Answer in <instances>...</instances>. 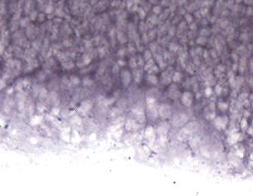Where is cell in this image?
Here are the masks:
<instances>
[{"label": "cell", "instance_id": "6da1fadb", "mask_svg": "<svg viewBox=\"0 0 253 196\" xmlns=\"http://www.w3.org/2000/svg\"><path fill=\"white\" fill-rule=\"evenodd\" d=\"M158 107L156 100L154 98H147V117L151 121H155L158 118Z\"/></svg>", "mask_w": 253, "mask_h": 196}, {"label": "cell", "instance_id": "7a4b0ae2", "mask_svg": "<svg viewBox=\"0 0 253 196\" xmlns=\"http://www.w3.org/2000/svg\"><path fill=\"white\" fill-rule=\"evenodd\" d=\"M158 115L164 120H166L168 119V118H170V115H172L170 106L165 104H161L160 106L158 107Z\"/></svg>", "mask_w": 253, "mask_h": 196}, {"label": "cell", "instance_id": "3957f363", "mask_svg": "<svg viewBox=\"0 0 253 196\" xmlns=\"http://www.w3.org/2000/svg\"><path fill=\"white\" fill-rule=\"evenodd\" d=\"M214 125L218 130L221 131L224 130L229 123V118L226 115H222V116H218L214 118Z\"/></svg>", "mask_w": 253, "mask_h": 196}, {"label": "cell", "instance_id": "277c9868", "mask_svg": "<svg viewBox=\"0 0 253 196\" xmlns=\"http://www.w3.org/2000/svg\"><path fill=\"white\" fill-rule=\"evenodd\" d=\"M188 121V117L184 113H179L174 115L172 119V122L175 126L181 127L184 125Z\"/></svg>", "mask_w": 253, "mask_h": 196}, {"label": "cell", "instance_id": "5b68a950", "mask_svg": "<svg viewBox=\"0 0 253 196\" xmlns=\"http://www.w3.org/2000/svg\"><path fill=\"white\" fill-rule=\"evenodd\" d=\"M203 114H204V117L207 120H213L216 117L214 104H209L203 110Z\"/></svg>", "mask_w": 253, "mask_h": 196}, {"label": "cell", "instance_id": "8992f818", "mask_svg": "<svg viewBox=\"0 0 253 196\" xmlns=\"http://www.w3.org/2000/svg\"><path fill=\"white\" fill-rule=\"evenodd\" d=\"M169 129H170V124L166 121H164V122L160 123L158 125L156 131L158 135H159L160 136H166Z\"/></svg>", "mask_w": 253, "mask_h": 196}, {"label": "cell", "instance_id": "52a82bcc", "mask_svg": "<svg viewBox=\"0 0 253 196\" xmlns=\"http://www.w3.org/2000/svg\"><path fill=\"white\" fill-rule=\"evenodd\" d=\"M133 114L135 120L138 121V123H144L146 121V116L144 115V111L140 109H133Z\"/></svg>", "mask_w": 253, "mask_h": 196}, {"label": "cell", "instance_id": "ba28073f", "mask_svg": "<svg viewBox=\"0 0 253 196\" xmlns=\"http://www.w3.org/2000/svg\"><path fill=\"white\" fill-rule=\"evenodd\" d=\"M193 96L191 93L186 92L182 94L181 96V103L186 107H190L193 104Z\"/></svg>", "mask_w": 253, "mask_h": 196}, {"label": "cell", "instance_id": "9c48e42d", "mask_svg": "<svg viewBox=\"0 0 253 196\" xmlns=\"http://www.w3.org/2000/svg\"><path fill=\"white\" fill-rule=\"evenodd\" d=\"M125 126H126L127 130H128V131H131V130L136 131L141 127V125H140L138 121L135 120H127Z\"/></svg>", "mask_w": 253, "mask_h": 196}, {"label": "cell", "instance_id": "30bf717a", "mask_svg": "<svg viewBox=\"0 0 253 196\" xmlns=\"http://www.w3.org/2000/svg\"><path fill=\"white\" fill-rule=\"evenodd\" d=\"M145 137L150 142H153L155 139V131L152 126H148L145 130Z\"/></svg>", "mask_w": 253, "mask_h": 196}, {"label": "cell", "instance_id": "8fae6325", "mask_svg": "<svg viewBox=\"0 0 253 196\" xmlns=\"http://www.w3.org/2000/svg\"><path fill=\"white\" fill-rule=\"evenodd\" d=\"M239 138H240V133L238 132L232 133L231 135H229V138H228V142H229L230 145H234V144H235L238 142Z\"/></svg>", "mask_w": 253, "mask_h": 196}, {"label": "cell", "instance_id": "7c38bea8", "mask_svg": "<svg viewBox=\"0 0 253 196\" xmlns=\"http://www.w3.org/2000/svg\"><path fill=\"white\" fill-rule=\"evenodd\" d=\"M122 82L125 86H127L129 83V82H130V75H129L128 72H124L122 73Z\"/></svg>", "mask_w": 253, "mask_h": 196}, {"label": "cell", "instance_id": "4fadbf2b", "mask_svg": "<svg viewBox=\"0 0 253 196\" xmlns=\"http://www.w3.org/2000/svg\"><path fill=\"white\" fill-rule=\"evenodd\" d=\"M218 108L219 109V110L224 112L229 109V104H228L227 103H224V102H219L218 104Z\"/></svg>", "mask_w": 253, "mask_h": 196}, {"label": "cell", "instance_id": "5bb4252c", "mask_svg": "<svg viewBox=\"0 0 253 196\" xmlns=\"http://www.w3.org/2000/svg\"><path fill=\"white\" fill-rule=\"evenodd\" d=\"M236 154H237V156H238V157H244V154H245L244 149H243V148H241V149H238L236 151Z\"/></svg>", "mask_w": 253, "mask_h": 196}, {"label": "cell", "instance_id": "9a60e30c", "mask_svg": "<svg viewBox=\"0 0 253 196\" xmlns=\"http://www.w3.org/2000/svg\"><path fill=\"white\" fill-rule=\"evenodd\" d=\"M180 79H181V75H180V73H175V76H174V80H175V82H180Z\"/></svg>", "mask_w": 253, "mask_h": 196}, {"label": "cell", "instance_id": "2e32d148", "mask_svg": "<svg viewBox=\"0 0 253 196\" xmlns=\"http://www.w3.org/2000/svg\"><path fill=\"white\" fill-rule=\"evenodd\" d=\"M205 94H206V96H210L211 94H212V89L210 88V87H208V88L206 89V91H205Z\"/></svg>", "mask_w": 253, "mask_h": 196}, {"label": "cell", "instance_id": "e0dca14e", "mask_svg": "<svg viewBox=\"0 0 253 196\" xmlns=\"http://www.w3.org/2000/svg\"><path fill=\"white\" fill-rule=\"evenodd\" d=\"M246 125H247V121H246V119L242 120V121H241V127L245 129V128L246 127Z\"/></svg>", "mask_w": 253, "mask_h": 196}, {"label": "cell", "instance_id": "ac0fdd59", "mask_svg": "<svg viewBox=\"0 0 253 196\" xmlns=\"http://www.w3.org/2000/svg\"><path fill=\"white\" fill-rule=\"evenodd\" d=\"M215 90H216V92H217V94H218V95H219L220 94V93H221V88H220V87H217L216 88H215Z\"/></svg>", "mask_w": 253, "mask_h": 196}, {"label": "cell", "instance_id": "d6986e66", "mask_svg": "<svg viewBox=\"0 0 253 196\" xmlns=\"http://www.w3.org/2000/svg\"><path fill=\"white\" fill-rule=\"evenodd\" d=\"M249 114H250V113H249L248 111H246V115H245V116H246V117L249 116Z\"/></svg>", "mask_w": 253, "mask_h": 196}]
</instances>
